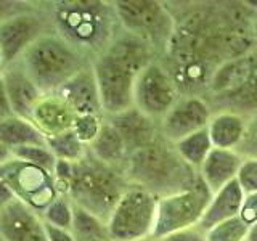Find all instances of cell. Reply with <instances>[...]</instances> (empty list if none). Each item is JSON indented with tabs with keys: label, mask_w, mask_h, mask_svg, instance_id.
<instances>
[{
	"label": "cell",
	"mask_w": 257,
	"mask_h": 241,
	"mask_svg": "<svg viewBox=\"0 0 257 241\" xmlns=\"http://www.w3.org/2000/svg\"><path fill=\"white\" fill-rule=\"evenodd\" d=\"M50 23L55 32L93 60L108 50L120 31L112 4L98 0H66L50 8Z\"/></svg>",
	"instance_id": "6da1fadb"
},
{
	"label": "cell",
	"mask_w": 257,
	"mask_h": 241,
	"mask_svg": "<svg viewBox=\"0 0 257 241\" xmlns=\"http://www.w3.org/2000/svg\"><path fill=\"white\" fill-rule=\"evenodd\" d=\"M124 175L128 183L142 185L158 198L190 188L199 179V172L185 163L163 135L128 155Z\"/></svg>",
	"instance_id": "7a4b0ae2"
},
{
	"label": "cell",
	"mask_w": 257,
	"mask_h": 241,
	"mask_svg": "<svg viewBox=\"0 0 257 241\" xmlns=\"http://www.w3.org/2000/svg\"><path fill=\"white\" fill-rule=\"evenodd\" d=\"M23 69L44 95L55 93L92 61L56 32H47L20 58Z\"/></svg>",
	"instance_id": "3957f363"
},
{
	"label": "cell",
	"mask_w": 257,
	"mask_h": 241,
	"mask_svg": "<svg viewBox=\"0 0 257 241\" xmlns=\"http://www.w3.org/2000/svg\"><path fill=\"white\" fill-rule=\"evenodd\" d=\"M127 187L128 180L122 171L103 164L88 151L82 159L72 164L66 196L72 204L84 207L108 222Z\"/></svg>",
	"instance_id": "277c9868"
},
{
	"label": "cell",
	"mask_w": 257,
	"mask_h": 241,
	"mask_svg": "<svg viewBox=\"0 0 257 241\" xmlns=\"http://www.w3.org/2000/svg\"><path fill=\"white\" fill-rule=\"evenodd\" d=\"M120 29L142 37L156 48L167 52L175 32V18L171 10L155 0H119L112 2Z\"/></svg>",
	"instance_id": "5b68a950"
},
{
	"label": "cell",
	"mask_w": 257,
	"mask_h": 241,
	"mask_svg": "<svg viewBox=\"0 0 257 241\" xmlns=\"http://www.w3.org/2000/svg\"><path fill=\"white\" fill-rule=\"evenodd\" d=\"M159 198L142 185L128 183L108 219L112 241H137L151 236Z\"/></svg>",
	"instance_id": "8992f818"
},
{
	"label": "cell",
	"mask_w": 257,
	"mask_h": 241,
	"mask_svg": "<svg viewBox=\"0 0 257 241\" xmlns=\"http://www.w3.org/2000/svg\"><path fill=\"white\" fill-rule=\"evenodd\" d=\"M211 198L212 193L201 177L190 188L161 196L151 236L159 239L175 231L198 227L201 217L211 203Z\"/></svg>",
	"instance_id": "52a82bcc"
},
{
	"label": "cell",
	"mask_w": 257,
	"mask_h": 241,
	"mask_svg": "<svg viewBox=\"0 0 257 241\" xmlns=\"http://www.w3.org/2000/svg\"><path fill=\"white\" fill-rule=\"evenodd\" d=\"M0 177L10 185L16 199L42 214L47 206L58 198L55 175L37 166L12 158L0 166Z\"/></svg>",
	"instance_id": "ba28073f"
},
{
	"label": "cell",
	"mask_w": 257,
	"mask_h": 241,
	"mask_svg": "<svg viewBox=\"0 0 257 241\" xmlns=\"http://www.w3.org/2000/svg\"><path fill=\"white\" fill-rule=\"evenodd\" d=\"M180 96L182 95L172 76L169 74L163 61L159 60L151 63L147 69H143L135 77V108L155 119L156 123H161V119L167 114Z\"/></svg>",
	"instance_id": "9c48e42d"
},
{
	"label": "cell",
	"mask_w": 257,
	"mask_h": 241,
	"mask_svg": "<svg viewBox=\"0 0 257 241\" xmlns=\"http://www.w3.org/2000/svg\"><path fill=\"white\" fill-rule=\"evenodd\" d=\"M100 101L104 116H116L135 106L134 87L135 76L116 63L108 53L92 60Z\"/></svg>",
	"instance_id": "30bf717a"
},
{
	"label": "cell",
	"mask_w": 257,
	"mask_h": 241,
	"mask_svg": "<svg viewBox=\"0 0 257 241\" xmlns=\"http://www.w3.org/2000/svg\"><path fill=\"white\" fill-rule=\"evenodd\" d=\"M212 108L204 96L182 95L167 114L161 119L159 131L164 139L175 145L185 137L203 131L212 117Z\"/></svg>",
	"instance_id": "8fae6325"
},
{
	"label": "cell",
	"mask_w": 257,
	"mask_h": 241,
	"mask_svg": "<svg viewBox=\"0 0 257 241\" xmlns=\"http://www.w3.org/2000/svg\"><path fill=\"white\" fill-rule=\"evenodd\" d=\"M47 21L34 12H23L0 23V56L4 68L20 61L39 37L47 34Z\"/></svg>",
	"instance_id": "7c38bea8"
},
{
	"label": "cell",
	"mask_w": 257,
	"mask_h": 241,
	"mask_svg": "<svg viewBox=\"0 0 257 241\" xmlns=\"http://www.w3.org/2000/svg\"><path fill=\"white\" fill-rule=\"evenodd\" d=\"M0 238L4 241H48L42 215L20 199L0 211Z\"/></svg>",
	"instance_id": "4fadbf2b"
},
{
	"label": "cell",
	"mask_w": 257,
	"mask_h": 241,
	"mask_svg": "<svg viewBox=\"0 0 257 241\" xmlns=\"http://www.w3.org/2000/svg\"><path fill=\"white\" fill-rule=\"evenodd\" d=\"M55 93L68 103V106L76 112V116L79 114L104 116L92 63L85 66L82 71H79L74 77L69 79Z\"/></svg>",
	"instance_id": "5bb4252c"
},
{
	"label": "cell",
	"mask_w": 257,
	"mask_h": 241,
	"mask_svg": "<svg viewBox=\"0 0 257 241\" xmlns=\"http://www.w3.org/2000/svg\"><path fill=\"white\" fill-rule=\"evenodd\" d=\"M106 119L122 137L128 155L140 148H145L161 135L159 123L135 106L124 112H119L116 116H108Z\"/></svg>",
	"instance_id": "9a60e30c"
},
{
	"label": "cell",
	"mask_w": 257,
	"mask_h": 241,
	"mask_svg": "<svg viewBox=\"0 0 257 241\" xmlns=\"http://www.w3.org/2000/svg\"><path fill=\"white\" fill-rule=\"evenodd\" d=\"M104 53H108L112 60L119 63L120 66L135 77L143 69H147L151 63L158 61V52L155 47H151L142 37H137L124 29L117 32Z\"/></svg>",
	"instance_id": "2e32d148"
},
{
	"label": "cell",
	"mask_w": 257,
	"mask_h": 241,
	"mask_svg": "<svg viewBox=\"0 0 257 241\" xmlns=\"http://www.w3.org/2000/svg\"><path fill=\"white\" fill-rule=\"evenodd\" d=\"M2 80L5 84V90L10 100L15 116L24 119H31L32 109L36 108L39 100L42 98V92L32 82L28 72L23 69L21 63L16 61L10 66L4 68Z\"/></svg>",
	"instance_id": "e0dca14e"
},
{
	"label": "cell",
	"mask_w": 257,
	"mask_h": 241,
	"mask_svg": "<svg viewBox=\"0 0 257 241\" xmlns=\"http://www.w3.org/2000/svg\"><path fill=\"white\" fill-rule=\"evenodd\" d=\"M74 119L76 112L56 93L42 95V98L39 100L31 114V120L39 127V131L47 139L72 131Z\"/></svg>",
	"instance_id": "ac0fdd59"
},
{
	"label": "cell",
	"mask_w": 257,
	"mask_h": 241,
	"mask_svg": "<svg viewBox=\"0 0 257 241\" xmlns=\"http://www.w3.org/2000/svg\"><path fill=\"white\" fill-rule=\"evenodd\" d=\"M243 161L244 158L236 150L212 148L199 169V177L214 195V193L222 190L225 185L236 180Z\"/></svg>",
	"instance_id": "d6986e66"
},
{
	"label": "cell",
	"mask_w": 257,
	"mask_h": 241,
	"mask_svg": "<svg viewBox=\"0 0 257 241\" xmlns=\"http://www.w3.org/2000/svg\"><path fill=\"white\" fill-rule=\"evenodd\" d=\"M209 104L222 108L220 111H231L244 117L257 116V52L251 53V64L249 71L238 88L222 96L211 98Z\"/></svg>",
	"instance_id": "ffe728a7"
},
{
	"label": "cell",
	"mask_w": 257,
	"mask_h": 241,
	"mask_svg": "<svg viewBox=\"0 0 257 241\" xmlns=\"http://www.w3.org/2000/svg\"><path fill=\"white\" fill-rule=\"evenodd\" d=\"M244 198L246 195L243 188L239 187L238 180H233L228 185H225L222 190L212 195L211 203H209L204 215L201 217L198 223V228L206 233L207 230L215 227L217 223L239 215Z\"/></svg>",
	"instance_id": "44dd1931"
},
{
	"label": "cell",
	"mask_w": 257,
	"mask_h": 241,
	"mask_svg": "<svg viewBox=\"0 0 257 241\" xmlns=\"http://www.w3.org/2000/svg\"><path fill=\"white\" fill-rule=\"evenodd\" d=\"M247 131V117L231 111H217L209 120L207 132L214 148L238 150Z\"/></svg>",
	"instance_id": "7402d4cb"
},
{
	"label": "cell",
	"mask_w": 257,
	"mask_h": 241,
	"mask_svg": "<svg viewBox=\"0 0 257 241\" xmlns=\"http://www.w3.org/2000/svg\"><path fill=\"white\" fill-rule=\"evenodd\" d=\"M88 151H90V155L93 158L101 161L103 164L116 167L124 172V167L128 158L125 143L122 140V137L119 135V132L111 126V123L106 117L103 120V126L98 135H96V139L88 145Z\"/></svg>",
	"instance_id": "603a6c76"
},
{
	"label": "cell",
	"mask_w": 257,
	"mask_h": 241,
	"mask_svg": "<svg viewBox=\"0 0 257 241\" xmlns=\"http://www.w3.org/2000/svg\"><path fill=\"white\" fill-rule=\"evenodd\" d=\"M0 143H4L10 150L32 147V145L47 147V137L31 119L13 114L0 123Z\"/></svg>",
	"instance_id": "cb8c5ba5"
},
{
	"label": "cell",
	"mask_w": 257,
	"mask_h": 241,
	"mask_svg": "<svg viewBox=\"0 0 257 241\" xmlns=\"http://www.w3.org/2000/svg\"><path fill=\"white\" fill-rule=\"evenodd\" d=\"M71 233L76 241H112L106 220L76 204L72 211Z\"/></svg>",
	"instance_id": "d4e9b609"
},
{
	"label": "cell",
	"mask_w": 257,
	"mask_h": 241,
	"mask_svg": "<svg viewBox=\"0 0 257 241\" xmlns=\"http://www.w3.org/2000/svg\"><path fill=\"white\" fill-rule=\"evenodd\" d=\"M174 147L185 163L198 172H199L201 166H203V163L206 161V158L209 156V153H211L214 148L211 139H209L207 127L203 129V131H198L195 134L185 137L183 140L177 142Z\"/></svg>",
	"instance_id": "484cf974"
},
{
	"label": "cell",
	"mask_w": 257,
	"mask_h": 241,
	"mask_svg": "<svg viewBox=\"0 0 257 241\" xmlns=\"http://www.w3.org/2000/svg\"><path fill=\"white\" fill-rule=\"evenodd\" d=\"M47 147L56 159L68 161V163H77L88 153V147L80 142L79 137L72 131H68L56 137H48Z\"/></svg>",
	"instance_id": "4316f807"
},
{
	"label": "cell",
	"mask_w": 257,
	"mask_h": 241,
	"mask_svg": "<svg viewBox=\"0 0 257 241\" xmlns=\"http://www.w3.org/2000/svg\"><path fill=\"white\" fill-rule=\"evenodd\" d=\"M249 225L239 215L217 223L215 227L206 231L207 241H246Z\"/></svg>",
	"instance_id": "83f0119b"
},
{
	"label": "cell",
	"mask_w": 257,
	"mask_h": 241,
	"mask_svg": "<svg viewBox=\"0 0 257 241\" xmlns=\"http://www.w3.org/2000/svg\"><path fill=\"white\" fill-rule=\"evenodd\" d=\"M13 153V158L15 159H20L24 161V163L32 164V166H37L44 171L53 174L55 172V167L58 159L55 158L53 153L48 150V147H40V145H32V147H21V148H16L12 150Z\"/></svg>",
	"instance_id": "f1b7e54d"
},
{
	"label": "cell",
	"mask_w": 257,
	"mask_h": 241,
	"mask_svg": "<svg viewBox=\"0 0 257 241\" xmlns=\"http://www.w3.org/2000/svg\"><path fill=\"white\" fill-rule=\"evenodd\" d=\"M72 211H74L72 201L68 196H58L53 203L47 206V209L40 215H42L44 222L53 225V227L71 230Z\"/></svg>",
	"instance_id": "f546056e"
},
{
	"label": "cell",
	"mask_w": 257,
	"mask_h": 241,
	"mask_svg": "<svg viewBox=\"0 0 257 241\" xmlns=\"http://www.w3.org/2000/svg\"><path fill=\"white\" fill-rule=\"evenodd\" d=\"M104 116H96V114H79L74 119V124H72V132H74L79 140L84 145H90L96 135H98L100 129L103 126Z\"/></svg>",
	"instance_id": "4dcf8cb0"
},
{
	"label": "cell",
	"mask_w": 257,
	"mask_h": 241,
	"mask_svg": "<svg viewBox=\"0 0 257 241\" xmlns=\"http://www.w3.org/2000/svg\"><path fill=\"white\" fill-rule=\"evenodd\" d=\"M236 180L243 188L244 195L257 193V158H244Z\"/></svg>",
	"instance_id": "1f68e13d"
},
{
	"label": "cell",
	"mask_w": 257,
	"mask_h": 241,
	"mask_svg": "<svg viewBox=\"0 0 257 241\" xmlns=\"http://www.w3.org/2000/svg\"><path fill=\"white\" fill-rule=\"evenodd\" d=\"M236 151L243 158H257V116L247 119V131L244 140Z\"/></svg>",
	"instance_id": "d6a6232c"
},
{
	"label": "cell",
	"mask_w": 257,
	"mask_h": 241,
	"mask_svg": "<svg viewBox=\"0 0 257 241\" xmlns=\"http://www.w3.org/2000/svg\"><path fill=\"white\" fill-rule=\"evenodd\" d=\"M158 241H207V239H206L204 231H201L198 227H193L188 230L171 233V235H166L163 238H159Z\"/></svg>",
	"instance_id": "836d02e7"
},
{
	"label": "cell",
	"mask_w": 257,
	"mask_h": 241,
	"mask_svg": "<svg viewBox=\"0 0 257 241\" xmlns=\"http://www.w3.org/2000/svg\"><path fill=\"white\" fill-rule=\"evenodd\" d=\"M239 217L249 225V227L257 223V193L246 195V198L243 201V206H241Z\"/></svg>",
	"instance_id": "e575fe53"
},
{
	"label": "cell",
	"mask_w": 257,
	"mask_h": 241,
	"mask_svg": "<svg viewBox=\"0 0 257 241\" xmlns=\"http://www.w3.org/2000/svg\"><path fill=\"white\" fill-rule=\"evenodd\" d=\"M28 4L23 2H10V0H0V23L13 18L23 12H28Z\"/></svg>",
	"instance_id": "d590c367"
},
{
	"label": "cell",
	"mask_w": 257,
	"mask_h": 241,
	"mask_svg": "<svg viewBox=\"0 0 257 241\" xmlns=\"http://www.w3.org/2000/svg\"><path fill=\"white\" fill-rule=\"evenodd\" d=\"M45 231H47L48 241H76L74 236H72L71 230L53 227V225L47 223V222H45Z\"/></svg>",
	"instance_id": "8d00e7d4"
},
{
	"label": "cell",
	"mask_w": 257,
	"mask_h": 241,
	"mask_svg": "<svg viewBox=\"0 0 257 241\" xmlns=\"http://www.w3.org/2000/svg\"><path fill=\"white\" fill-rule=\"evenodd\" d=\"M10 116H13V109H12L10 100H8L2 76H0V123H2L4 119L10 117Z\"/></svg>",
	"instance_id": "74e56055"
},
{
	"label": "cell",
	"mask_w": 257,
	"mask_h": 241,
	"mask_svg": "<svg viewBox=\"0 0 257 241\" xmlns=\"http://www.w3.org/2000/svg\"><path fill=\"white\" fill-rule=\"evenodd\" d=\"M15 199H16V196H15L13 190L10 188V185L0 177V211H2L4 207H7L8 204H12Z\"/></svg>",
	"instance_id": "f35d334b"
},
{
	"label": "cell",
	"mask_w": 257,
	"mask_h": 241,
	"mask_svg": "<svg viewBox=\"0 0 257 241\" xmlns=\"http://www.w3.org/2000/svg\"><path fill=\"white\" fill-rule=\"evenodd\" d=\"M13 158V153L10 148H7L4 143H0V166H4L5 163H8Z\"/></svg>",
	"instance_id": "ab89813d"
},
{
	"label": "cell",
	"mask_w": 257,
	"mask_h": 241,
	"mask_svg": "<svg viewBox=\"0 0 257 241\" xmlns=\"http://www.w3.org/2000/svg\"><path fill=\"white\" fill-rule=\"evenodd\" d=\"M246 241H257V223H254V225L249 227V233H247V239Z\"/></svg>",
	"instance_id": "60d3db41"
},
{
	"label": "cell",
	"mask_w": 257,
	"mask_h": 241,
	"mask_svg": "<svg viewBox=\"0 0 257 241\" xmlns=\"http://www.w3.org/2000/svg\"><path fill=\"white\" fill-rule=\"evenodd\" d=\"M252 31H254V36L257 39V12L254 13V20H252Z\"/></svg>",
	"instance_id": "b9f144b4"
},
{
	"label": "cell",
	"mask_w": 257,
	"mask_h": 241,
	"mask_svg": "<svg viewBox=\"0 0 257 241\" xmlns=\"http://www.w3.org/2000/svg\"><path fill=\"white\" fill-rule=\"evenodd\" d=\"M137 241H158V239L153 238V236H147V238H142V239H137Z\"/></svg>",
	"instance_id": "7bdbcfd3"
},
{
	"label": "cell",
	"mask_w": 257,
	"mask_h": 241,
	"mask_svg": "<svg viewBox=\"0 0 257 241\" xmlns=\"http://www.w3.org/2000/svg\"><path fill=\"white\" fill-rule=\"evenodd\" d=\"M4 72V63H2V56H0V76H2Z\"/></svg>",
	"instance_id": "ee69618b"
}]
</instances>
